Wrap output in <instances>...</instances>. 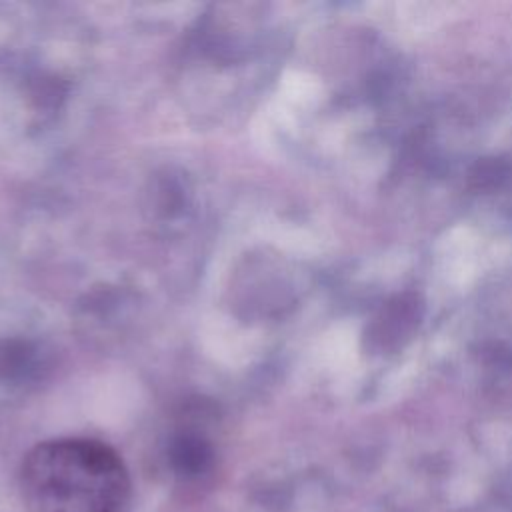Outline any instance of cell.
I'll use <instances>...</instances> for the list:
<instances>
[{"label": "cell", "mask_w": 512, "mask_h": 512, "mask_svg": "<svg viewBox=\"0 0 512 512\" xmlns=\"http://www.w3.org/2000/svg\"><path fill=\"white\" fill-rule=\"evenodd\" d=\"M130 494L124 460L94 438L46 440L20 466L26 512H124Z\"/></svg>", "instance_id": "cell-1"}, {"label": "cell", "mask_w": 512, "mask_h": 512, "mask_svg": "<svg viewBox=\"0 0 512 512\" xmlns=\"http://www.w3.org/2000/svg\"><path fill=\"white\" fill-rule=\"evenodd\" d=\"M170 460L182 478H200L212 466V448L202 436L180 434L172 444Z\"/></svg>", "instance_id": "cell-2"}, {"label": "cell", "mask_w": 512, "mask_h": 512, "mask_svg": "<svg viewBox=\"0 0 512 512\" xmlns=\"http://www.w3.org/2000/svg\"><path fill=\"white\" fill-rule=\"evenodd\" d=\"M418 306L420 304L416 298L408 296H398L394 302H390L382 316L376 320V342L380 346H388L408 334L420 318Z\"/></svg>", "instance_id": "cell-3"}, {"label": "cell", "mask_w": 512, "mask_h": 512, "mask_svg": "<svg viewBox=\"0 0 512 512\" xmlns=\"http://www.w3.org/2000/svg\"><path fill=\"white\" fill-rule=\"evenodd\" d=\"M498 166H500V162H482V164H478V172H474L472 178H478L480 184H486V182L496 184L502 176H506V168L500 170Z\"/></svg>", "instance_id": "cell-4"}]
</instances>
